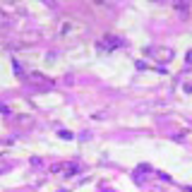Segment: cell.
<instances>
[{"label": "cell", "mask_w": 192, "mask_h": 192, "mask_svg": "<svg viewBox=\"0 0 192 192\" xmlns=\"http://www.w3.org/2000/svg\"><path fill=\"white\" fill-rule=\"evenodd\" d=\"M185 60H187V63H192V51L187 53V58H185Z\"/></svg>", "instance_id": "obj_7"}, {"label": "cell", "mask_w": 192, "mask_h": 192, "mask_svg": "<svg viewBox=\"0 0 192 192\" xmlns=\"http://www.w3.org/2000/svg\"><path fill=\"white\" fill-rule=\"evenodd\" d=\"M149 53L154 55V60H159V63H168V60H173V58H175V51H173V48H166V46L149 48Z\"/></svg>", "instance_id": "obj_1"}, {"label": "cell", "mask_w": 192, "mask_h": 192, "mask_svg": "<svg viewBox=\"0 0 192 192\" xmlns=\"http://www.w3.org/2000/svg\"><path fill=\"white\" fill-rule=\"evenodd\" d=\"M31 79H34L36 84H46V87H51V82H48V79L43 77V74H38V72H34V74H31Z\"/></svg>", "instance_id": "obj_4"}, {"label": "cell", "mask_w": 192, "mask_h": 192, "mask_svg": "<svg viewBox=\"0 0 192 192\" xmlns=\"http://www.w3.org/2000/svg\"><path fill=\"white\" fill-rule=\"evenodd\" d=\"M60 171H63V175H67V178H70V175H77L79 173V163L70 161V163H58L53 168V173H60Z\"/></svg>", "instance_id": "obj_3"}, {"label": "cell", "mask_w": 192, "mask_h": 192, "mask_svg": "<svg viewBox=\"0 0 192 192\" xmlns=\"http://www.w3.org/2000/svg\"><path fill=\"white\" fill-rule=\"evenodd\" d=\"M123 43H125V41H123L120 36H103L99 41V48L101 51H115V48H120Z\"/></svg>", "instance_id": "obj_2"}, {"label": "cell", "mask_w": 192, "mask_h": 192, "mask_svg": "<svg viewBox=\"0 0 192 192\" xmlns=\"http://www.w3.org/2000/svg\"><path fill=\"white\" fill-rule=\"evenodd\" d=\"M0 113H5V115H10V108L5 106V103H0Z\"/></svg>", "instance_id": "obj_6"}, {"label": "cell", "mask_w": 192, "mask_h": 192, "mask_svg": "<svg viewBox=\"0 0 192 192\" xmlns=\"http://www.w3.org/2000/svg\"><path fill=\"white\" fill-rule=\"evenodd\" d=\"M58 135H60V137H63V139H72V132H67V130H60Z\"/></svg>", "instance_id": "obj_5"}]
</instances>
